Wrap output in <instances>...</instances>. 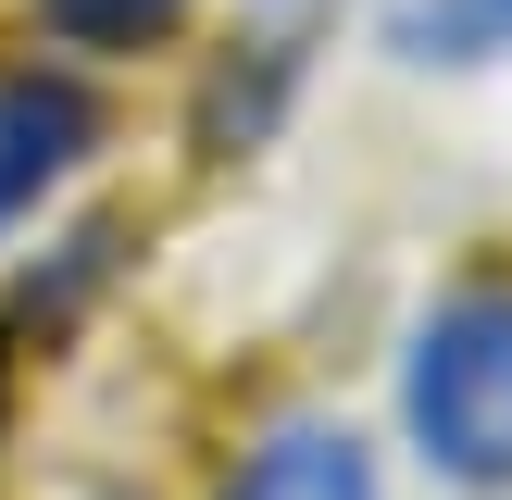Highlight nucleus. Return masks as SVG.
I'll list each match as a JSON object with an SVG mask.
<instances>
[{
    "label": "nucleus",
    "mask_w": 512,
    "mask_h": 500,
    "mask_svg": "<svg viewBox=\"0 0 512 500\" xmlns=\"http://www.w3.org/2000/svg\"><path fill=\"white\" fill-rule=\"evenodd\" d=\"M188 0H38V25L63 50H138V38H175Z\"/></svg>",
    "instance_id": "39448f33"
},
{
    "label": "nucleus",
    "mask_w": 512,
    "mask_h": 500,
    "mask_svg": "<svg viewBox=\"0 0 512 500\" xmlns=\"http://www.w3.org/2000/svg\"><path fill=\"white\" fill-rule=\"evenodd\" d=\"M225 500H375V463H363L350 425H313V413H300V425H275V438L225 475Z\"/></svg>",
    "instance_id": "7ed1b4c3"
},
{
    "label": "nucleus",
    "mask_w": 512,
    "mask_h": 500,
    "mask_svg": "<svg viewBox=\"0 0 512 500\" xmlns=\"http://www.w3.org/2000/svg\"><path fill=\"white\" fill-rule=\"evenodd\" d=\"M400 50H425V63H488V50H512V0H413V13H400Z\"/></svg>",
    "instance_id": "20e7f679"
},
{
    "label": "nucleus",
    "mask_w": 512,
    "mask_h": 500,
    "mask_svg": "<svg viewBox=\"0 0 512 500\" xmlns=\"http://www.w3.org/2000/svg\"><path fill=\"white\" fill-rule=\"evenodd\" d=\"M400 425L438 475L500 488L512 475V288H450L413 325V363H400Z\"/></svg>",
    "instance_id": "f257e3e1"
},
{
    "label": "nucleus",
    "mask_w": 512,
    "mask_h": 500,
    "mask_svg": "<svg viewBox=\"0 0 512 500\" xmlns=\"http://www.w3.org/2000/svg\"><path fill=\"white\" fill-rule=\"evenodd\" d=\"M88 150H100V100L75 88L63 63L0 75V225H25L75 163H88Z\"/></svg>",
    "instance_id": "f03ea898"
}]
</instances>
